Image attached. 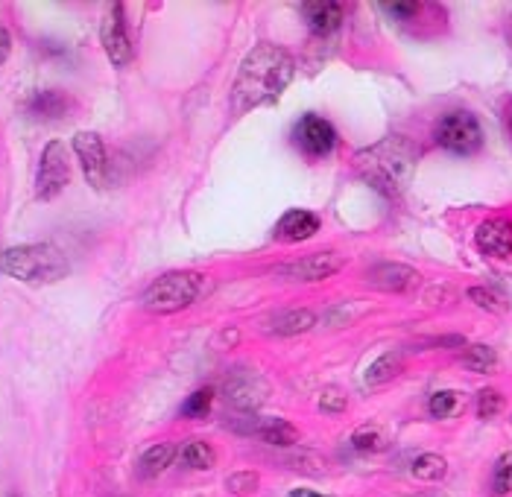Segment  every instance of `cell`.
<instances>
[{"label":"cell","instance_id":"cell-16","mask_svg":"<svg viewBox=\"0 0 512 497\" xmlns=\"http://www.w3.org/2000/svg\"><path fill=\"white\" fill-rule=\"evenodd\" d=\"M302 15H305L308 27L314 30L316 36H331V33H337L340 24H343V6H340V3H331V0L305 3V6H302Z\"/></svg>","mask_w":512,"mask_h":497},{"label":"cell","instance_id":"cell-33","mask_svg":"<svg viewBox=\"0 0 512 497\" xmlns=\"http://www.w3.org/2000/svg\"><path fill=\"white\" fill-rule=\"evenodd\" d=\"M9 53H12V36L0 27V65L9 59Z\"/></svg>","mask_w":512,"mask_h":497},{"label":"cell","instance_id":"cell-25","mask_svg":"<svg viewBox=\"0 0 512 497\" xmlns=\"http://www.w3.org/2000/svg\"><path fill=\"white\" fill-rule=\"evenodd\" d=\"M384 445H387V439H384V433L378 427H360V430L352 433V448L360 451V454H375Z\"/></svg>","mask_w":512,"mask_h":497},{"label":"cell","instance_id":"cell-18","mask_svg":"<svg viewBox=\"0 0 512 497\" xmlns=\"http://www.w3.org/2000/svg\"><path fill=\"white\" fill-rule=\"evenodd\" d=\"M176 457H179V448H173V445H167V442L150 445V448L141 454V459H138V474L147 477V480H153L161 471H167Z\"/></svg>","mask_w":512,"mask_h":497},{"label":"cell","instance_id":"cell-4","mask_svg":"<svg viewBox=\"0 0 512 497\" xmlns=\"http://www.w3.org/2000/svg\"><path fill=\"white\" fill-rule=\"evenodd\" d=\"M202 293V275L188 272V269H176V272H164L156 281L141 293V307L167 316V313H179L185 307H191Z\"/></svg>","mask_w":512,"mask_h":497},{"label":"cell","instance_id":"cell-10","mask_svg":"<svg viewBox=\"0 0 512 497\" xmlns=\"http://www.w3.org/2000/svg\"><path fill=\"white\" fill-rule=\"evenodd\" d=\"M293 141L296 147L311 158H325L337 147V129L319 115H305L293 126Z\"/></svg>","mask_w":512,"mask_h":497},{"label":"cell","instance_id":"cell-14","mask_svg":"<svg viewBox=\"0 0 512 497\" xmlns=\"http://www.w3.org/2000/svg\"><path fill=\"white\" fill-rule=\"evenodd\" d=\"M366 281L387 293H407L419 284V272L407 264H378L366 272Z\"/></svg>","mask_w":512,"mask_h":497},{"label":"cell","instance_id":"cell-19","mask_svg":"<svg viewBox=\"0 0 512 497\" xmlns=\"http://www.w3.org/2000/svg\"><path fill=\"white\" fill-rule=\"evenodd\" d=\"M316 325V313L314 310H287V313H281L276 316L273 322H270V334H276V337H293V334H305V331H311Z\"/></svg>","mask_w":512,"mask_h":497},{"label":"cell","instance_id":"cell-31","mask_svg":"<svg viewBox=\"0 0 512 497\" xmlns=\"http://www.w3.org/2000/svg\"><path fill=\"white\" fill-rule=\"evenodd\" d=\"M390 15H395L398 21H407V18H413L416 12H422V3H387L384 6Z\"/></svg>","mask_w":512,"mask_h":497},{"label":"cell","instance_id":"cell-5","mask_svg":"<svg viewBox=\"0 0 512 497\" xmlns=\"http://www.w3.org/2000/svg\"><path fill=\"white\" fill-rule=\"evenodd\" d=\"M436 144L448 153L472 155L483 147V129L469 112H451L436 123Z\"/></svg>","mask_w":512,"mask_h":497},{"label":"cell","instance_id":"cell-29","mask_svg":"<svg viewBox=\"0 0 512 497\" xmlns=\"http://www.w3.org/2000/svg\"><path fill=\"white\" fill-rule=\"evenodd\" d=\"M346 407H349V398H346L343 389H325V392L319 395V413L340 416V413H346Z\"/></svg>","mask_w":512,"mask_h":497},{"label":"cell","instance_id":"cell-32","mask_svg":"<svg viewBox=\"0 0 512 497\" xmlns=\"http://www.w3.org/2000/svg\"><path fill=\"white\" fill-rule=\"evenodd\" d=\"M469 299H474L480 307H486V310H501V299L498 296H492L489 290H483V287H474L469 290Z\"/></svg>","mask_w":512,"mask_h":497},{"label":"cell","instance_id":"cell-30","mask_svg":"<svg viewBox=\"0 0 512 497\" xmlns=\"http://www.w3.org/2000/svg\"><path fill=\"white\" fill-rule=\"evenodd\" d=\"M457 404H460L457 401V392H436L428 407H431V416L434 419H448L457 410Z\"/></svg>","mask_w":512,"mask_h":497},{"label":"cell","instance_id":"cell-35","mask_svg":"<svg viewBox=\"0 0 512 497\" xmlns=\"http://www.w3.org/2000/svg\"><path fill=\"white\" fill-rule=\"evenodd\" d=\"M510 129H512V115H510Z\"/></svg>","mask_w":512,"mask_h":497},{"label":"cell","instance_id":"cell-11","mask_svg":"<svg viewBox=\"0 0 512 497\" xmlns=\"http://www.w3.org/2000/svg\"><path fill=\"white\" fill-rule=\"evenodd\" d=\"M343 255L337 252H314L308 258H296L290 264H281L273 269V275L284 281H325L331 275H337L343 269Z\"/></svg>","mask_w":512,"mask_h":497},{"label":"cell","instance_id":"cell-3","mask_svg":"<svg viewBox=\"0 0 512 497\" xmlns=\"http://www.w3.org/2000/svg\"><path fill=\"white\" fill-rule=\"evenodd\" d=\"M68 258L50 246V243H24V246H12L0 252V272L21 281V284H56L68 275Z\"/></svg>","mask_w":512,"mask_h":497},{"label":"cell","instance_id":"cell-27","mask_svg":"<svg viewBox=\"0 0 512 497\" xmlns=\"http://www.w3.org/2000/svg\"><path fill=\"white\" fill-rule=\"evenodd\" d=\"M492 492L495 495H510L512 492V451L501 454L492 471Z\"/></svg>","mask_w":512,"mask_h":497},{"label":"cell","instance_id":"cell-2","mask_svg":"<svg viewBox=\"0 0 512 497\" xmlns=\"http://www.w3.org/2000/svg\"><path fill=\"white\" fill-rule=\"evenodd\" d=\"M413 161L416 153L407 141L401 138H387L363 153H357V173L378 191L398 193L413 176Z\"/></svg>","mask_w":512,"mask_h":497},{"label":"cell","instance_id":"cell-24","mask_svg":"<svg viewBox=\"0 0 512 497\" xmlns=\"http://www.w3.org/2000/svg\"><path fill=\"white\" fill-rule=\"evenodd\" d=\"M211 404H214V389L211 386H202L197 389L185 404H182V416L185 419H205L211 413Z\"/></svg>","mask_w":512,"mask_h":497},{"label":"cell","instance_id":"cell-23","mask_svg":"<svg viewBox=\"0 0 512 497\" xmlns=\"http://www.w3.org/2000/svg\"><path fill=\"white\" fill-rule=\"evenodd\" d=\"M463 363L472 369V372H480V375H489L498 363V354L489 348V345H469L466 354H463Z\"/></svg>","mask_w":512,"mask_h":497},{"label":"cell","instance_id":"cell-26","mask_svg":"<svg viewBox=\"0 0 512 497\" xmlns=\"http://www.w3.org/2000/svg\"><path fill=\"white\" fill-rule=\"evenodd\" d=\"M226 489H229V495H255L261 489V477H258V471H235L226 477Z\"/></svg>","mask_w":512,"mask_h":497},{"label":"cell","instance_id":"cell-13","mask_svg":"<svg viewBox=\"0 0 512 497\" xmlns=\"http://www.w3.org/2000/svg\"><path fill=\"white\" fill-rule=\"evenodd\" d=\"M474 240H477V249L489 258H512V223L504 217H492L480 223Z\"/></svg>","mask_w":512,"mask_h":497},{"label":"cell","instance_id":"cell-9","mask_svg":"<svg viewBox=\"0 0 512 497\" xmlns=\"http://www.w3.org/2000/svg\"><path fill=\"white\" fill-rule=\"evenodd\" d=\"M232 430H237L240 436H255L273 448H293L299 442V430L296 424L284 419H261V416H249V413H240L235 421H232Z\"/></svg>","mask_w":512,"mask_h":497},{"label":"cell","instance_id":"cell-1","mask_svg":"<svg viewBox=\"0 0 512 497\" xmlns=\"http://www.w3.org/2000/svg\"><path fill=\"white\" fill-rule=\"evenodd\" d=\"M296 77V59L278 44H255L237 68L232 85V115H249L258 106L276 103Z\"/></svg>","mask_w":512,"mask_h":497},{"label":"cell","instance_id":"cell-15","mask_svg":"<svg viewBox=\"0 0 512 497\" xmlns=\"http://www.w3.org/2000/svg\"><path fill=\"white\" fill-rule=\"evenodd\" d=\"M316 231H319V217H316L314 211L293 208V211H287L278 220L276 229H273V237H276L278 243H302V240L314 237Z\"/></svg>","mask_w":512,"mask_h":497},{"label":"cell","instance_id":"cell-21","mask_svg":"<svg viewBox=\"0 0 512 497\" xmlns=\"http://www.w3.org/2000/svg\"><path fill=\"white\" fill-rule=\"evenodd\" d=\"M404 369V360H401V354L398 351H390V354H381L372 366H369V372H366V383L369 386H378V383H387L398 378V372Z\"/></svg>","mask_w":512,"mask_h":497},{"label":"cell","instance_id":"cell-6","mask_svg":"<svg viewBox=\"0 0 512 497\" xmlns=\"http://www.w3.org/2000/svg\"><path fill=\"white\" fill-rule=\"evenodd\" d=\"M223 398L229 407H235L237 413H255L267 404L270 398V383L261 378L252 369H235L226 381H223Z\"/></svg>","mask_w":512,"mask_h":497},{"label":"cell","instance_id":"cell-22","mask_svg":"<svg viewBox=\"0 0 512 497\" xmlns=\"http://www.w3.org/2000/svg\"><path fill=\"white\" fill-rule=\"evenodd\" d=\"M410 471L422 483H436V480H442L448 474V462H445V457H439V454H419V457L413 459Z\"/></svg>","mask_w":512,"mask_h":497},{"label":"cell","instance_id":"cell-34","mask_svg":"<svg viewBox=\"0 0 512 497\" xmlns=\"http://www.w3.org/2000/svg\"><path fill=\"white\" fill-rule=\"evenodd\" d=\"M287 497H334V495H319L314 489H293Z\"/></svg>","mask_w":512,"mask_h":497},{"label":"cell","instance_id":"cell-28","mask_svg":"<svg viewBox=\"0 0 512 497\" xmlns=\"http://www.w3.org/2000/svg\"><path fill=\"white\" fill-rule=\"evenodd\" d=\"M501 410H504V395H501V392L483 389V392L477 395V416H480V419H495Z\"/></svg>","mask_w":512,"mask_h":497},{"label":"cell","instance_id":"cell-8","mask_svg":"<svg viewBox=\"0 0 512 497\" xmlns=\"http://www.w3.org/2000/svg\"><path fill=\"white\" fill-rule=\"evenodd\" d=\"M74 155L79 158L82 176L91 188L103 191L109 185V153L97 132H77L74 135Z\"/></svg>","mask_w":512,"mask_h":497},{"label":"cell","instance_id":"cell-7","mask_svg":"<svg viewBox=\"0 0 512 497\" xmlns=\"http://www.w3.org/2000/svg\"><path fill=\"white\" fill-rule=\"evenodd\" d=\"M68 182H71L68 147L62 141H50L41 153L39 173H36V196L39 199H56L68 188Z\"/></svg>","mask_w":512,"mask_h":497},{"label":"cell","instance_id":"cell-20","mask_svg":"<svg viewBox=\"0 0 512 497\" xmlns=\"http://www.w3.org/2000/svg\"><path fill=\"white\" fill-rule=\"evenodd\" d=\"M179 462H182L185 468H194V471H208V468H214L217 454H214V448H211L208 442H202V439H188V442H182V448H179Z\"/></svg>","mask_w":512,"mask_h":497},{"label":"cell","instance_id":"cell-17","mask_svg":"<svg viewBox=\"0 0 512 497\" xmlns=\"http://www.w3.org/2000/svg\"><path fill=\"white\" fill-rule=\"evenodd\" d=\"M71 97L62 91H36L27 103V112L36 120H62L71 112Z\"/></svg>","mask_w":512,"mask_h":497},{"label":"cell","instance_id":"cell-12","mask_svg":"<svg viewBox=\"0 0 512 497\" xmlns=\"http://www.w3.org/2000/svg\"><path fill=\"white\" fill-rule=\"evenodd\" d=\"M100 39H103L106 56H109V62L115 68L129 65V59H132V41H129L126 24H123V6L120 3L109 6V12L103 18V27H100Z\"/></svg>","mask_w":512,"mask_h":497}]
</instances>
